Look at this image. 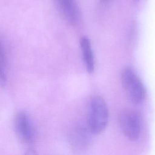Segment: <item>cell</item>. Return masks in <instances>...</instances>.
<instances>
[{
	"mask_svg": "<svg viewBox=\"0 0 155 155\" xmlns=\"http://www.w3.org/2000/svg\"><path fill=\"white\" fill-rule=\"evenodd\" d=\"M109 111L105 100L99 95L93 96L89 102L87 124L93 134H99L107 127Z\"/></svg>",
	"mask_w": 155,
	"mask_h": 155,
	"instance_id": "1",
	"label": "cell"
},
{
	"mask_svg": "<svg viewBox=\"0 0 155 155\" xmlns=\"http://www.w3.org/2000/svg\"><path fill=\"white\" fill-rule=\"evenodd\" d=\"M121 82L129 100L134 104H140L145 99V87L136 72L130 67L125 68L121 73Z\"/></svg>",
	"mask_w": 155,
	"mask_h": 155,
	"instance_id": "2",
	"label": "cell"
},
{
	"mask_svg": "<svg viewBox=\"0 0 155 155\" xmlns=\"http://www.w3.org/2000/svg\"><path fill=\"white\" fill-rule=\"evenodd\" d=\"M15 130L21 142L27 146L28 150H34L32 145L36 137L35 128L33 122L25 111H19L15 117Z\"/></svg>",
	"mask_w": 155,
	"mask_h": 155,
	"instance_id": "3",
	"label": "cell"
},
{
	"mask_svg": "<svg viewBox=\"0 0 155 155\" xmlns=\"http://www.w3.org/2000/svg\"><path fill=\"white\" fill-rule=\"evenodd\" d=\"M119 124L124 134L130 140H137L141 132V118L134 111L125 110L119 115Z\"/></svg>",
	"mask_w": 155,
	"mask_h": 155,
	"instance_id": "4",
	"label": "cell"
},
{
	"mask_svg": "<svg viewBox=\"0 0 155 155\" xmlns=\"http://www.w3.org/2000/svg\"><path fill=\"white\" fill-rule=\"evenodd\" d=\"M91 134H93L87 124H77L72 127L69 133V142L76 149H84L90 144Z\"/></svg>",
	"mask_w": 155,
	"mask_h": 155,
	"instance_id": "5",
	"label": "cell"
},
{
	"mask_svg": "<svg viewBox=\"0 0 155 155\" xmlns=\"http://www.w3.org/2000/svg\"><path fill=\"white\" fill-rule=\"evenodd\" d=\"M56 7L64 20L71 25L80 21L81 15L77 0H55Z\"/></svg>",
	"mask_w": 155,
	"mask_h": 155,
	"instance_id": "6",
	"label": "cell"
},
{
	"mask_svg": "<svg viewBox=\"0 0 155 155\" xmlns=\"http://www.w3.org/2000/svg\"><path fill=\"white\" fill-rule=\"evenodd\" d=\"M79 43L85 68L88 73H91L95 68V61L90 40L87 36H83Z\"/></svg>",
	"mask_w": 155,
	"mask_h": 155,
	"instance_id": "7",
	"label": "cell"
},
{
	"mask_svg": "<svg viewBox=\"0 0 155 155\" xmlns=\"http://www.w3.org/2000/svg\"><path fill=\"white\" fill-rule=\"evenodd\" d=\"M5 46H4L3 42L1 41V85L2 87L5 85L7 81L8 61Z\"/></svg>",
	"mask_w": 155,
	"mask_h": 155,
	"instance_id": "8",
	"label": "cell"
},
{
	"mask_svg": "<svg viewBox=\"0 0 155 155\" xmlns=\"http://www.w3.org/2000/svg\"><path fill=\"white\" fill-rule=\"evenodd\" d=\"M103 2H107V1H108L109 0H102Z\"/></svg>",
	"mask_w": 155,
	"mask_h": 155,
	"instance_id": "9",
	"label": "cell"
}]
</instances>
